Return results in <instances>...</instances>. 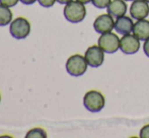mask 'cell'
<instances>
[{
	"mask_svg": "<svg viewBox=\"0 0 149 138\" xmlns=\"http://www.w3.org/2000/svg\"><path fill=\"white\" fill-rule=\"evenodd\" d=\"M36 1H37V0H20V2H22V4H24V5H31V4H33Z\"/></svg>",
	"mask_w": 149,
	"mask_h": 138,
	"instance_id": "ffe728a7",
	"label": "cell"
},
{
	"mask_svg": "<svg viewBox=\"0 0 149 138\" xmlns=\"http://www.w3.org/2000/svg\"><path fill=\"white\" fill-rule=\"evenodd\" d=\"M98 46L104 50V52L113 54L118 51L120 48V39L114 33H106L102 34L98 39Z\"/></svg>",
	"mask_w": 149,
	"mask_h": 138,
	"instance_id": "5b68a950",
	"label": "cell"
},
{
	"mask_svg": "<svg viewBox=\"0 0 149 138\" xmlns=\"http://www.w3.org/2000/svg\"><path fill=\"white\" fill-rule=\"evenodd\" d=\"M17 2H18V0H0V4L7 6V7L15 6L16 4H17Z\"/></svg>",
	"mask_w": 149,
	"mask_h": 138,
	"instance_id": "ac0fdd59",
	"label": "cell"
},
{
	"mask_svg": "<svg viewBox=\"0 0 149 138\" xmlns=\"http://www.w3.org/2000/svg\"><path fill=\"white\" fill-rule=\"evenodd\" d=\"M77 1L81 2V3H83V4H86V3H89L91 0H77Z\"/></svg>",
	"mask_w": 149,
	"mask_h": 138,
	"instance_id": "7402d4cb",
	"label": "cell"
},
{
	"mask_svg": "<svg viewBox=\"0 0 149 138\" xmlns=\"http://www.w3.org/2000/svg\"><path fill=\"white\" fill-rule=\"evenodd\" d=\"M134 28V24L132 22V20L128 16H120L116 20L115 22V30H116L117 33L121 35H127L130 34V33L133 31Z\"/></svg>",
	"mask_w": 149,
	"mask_h": 138,
	"instance_id": "30bf717a",
	"label": "cell"
},
{
	"mask_svg": "<svg viewBox=\"0 0 149 138\" xmlns=\"http://www.w3.org/2000/svg\"><path fill=\"white\" fill-rule=\"evenodd\" d=\"M144 1H146L147 3H149V0H144Z\"/></svg>",
	"mask_w": 149,
	"mask_h": 138,
	"instance_id": "603a6c76",
	"label": "cell"
},
{
	"mask_svg": "<svg viewBox=\"0 0 149 138\" xmlns=\"http://www.w3.org/2000/svg\"><path fill=\"white\" fill-rule=\"evenodd\" d=\"M108 13L112 16L120 17L125 15L127 11V4L125 3V0H113L108 5Z\"/></svg>",
	"mask_w": 149,
	"mask_h": 138,
	"instance_id": "7c38bea8",
	"label": "cell"
},
{
	"mask_svg": "<svg viewBox=\"0 0 149 138\" xmlns=\"http://www.w3.org/2000/svg\"><path fill=\"white\" fill-rule=\"evenodd\" d=\"M143 50H144V53H145V55L149 58V39H147L145 42H144Z\"/></svg>",
	"mask_w": 149,
	"mask_h": 138,
	"instance_id": "d6986e66",
	"label": "cell"
},
{
	"mask_svg": "<svg viewBox=\"0 0 149 138\" xmlns=\"http://www.w3.org/2000/svg\"><path fill=\"white\" fill-rule=\"evenodd\" d=\"M125 1H132V0H125Z\"/></svg>",
	"mask_w": 149,
	"mask_h": 138,
	"instance_id": "cb8c5ba5",
	"label": "cell"
},
{
	"mask_svg": "<svg viewBox=\"0 0 149 138\" xmlns=\"http://www.w3.org/2000/svg\"><path fill=\"white\" fill-rule=\"evenodd\" d=\"M120 49L125 54H135L140 49V40L135 35H124L120 40Z\"/></svg>",
	"mask_w": 149,
	"mask_h": 138,
	"instance_id": "52a82bcc",
	"label": "cell"
},
{
	"mask_svg": "<svg viewBox=\"0 0 149 138\" xmlns=\"http://www.w3.org/2000/svg\"><path fill=\"white\" fill-rule=\"evenodd\" d=\"M133 34L140 40L146 41L149 39V22L146 20H140L134 24Z\"/></svg>",
	"mask_w": 149,
	"mask_h": 138,
	"instance_id": "8fae6325",
	"label": "cell"
},
{
	"mask_svg": "<svg viewBox=\"0 0 149 138\" xmlns=\"http://www.w3.org/2000/svg\"><path fill=\"white\" fill-rule=\"evenodd\" d=\"M86 15V8L84 4L79 1H70L64 7V16L68 22L77 24L84 20Z\"/></svg>",
	"mask_w": 149,
	"mask_h": 138,
	"instance_id": "6da1fadb",
	"label": "cell"
},
{
	"mask_svg": "<svg viewBox=\"0 0 149 138\" xmlns=\"http://www.w3.org/2000/svg\"><path fill=\"white\" fill-rule=\"evenodd\" d=\"M91 2L95 7L102 9V8L108 7V5L110 4L111 0H91Z\"/></svg>",
	"mask_w": 149,
	"mask_h": 138,
	"instance_id": "9a60e30c",
	"label": "cell"
},
{
	"mask_svg": "<svg viewBox=\"0 0 149 138\" xmlns=\"http://www.w3.org/2000/svg\"><path fill=\"white\" fill-rule=\"evenodd\" d=\"M87 62L85 57L75 54L68 58L66 62V70L71 76H81L85 73L87 69Z\"/></svg>",
	"mask_w": 149,
	"mask_h": 138,
	"instance_id": "7a4b0ae2",
	"label": "cell"
},
{
	"mask_svg": "<svg viewBox=\"0 0 149 138\" xmlns=\"http://www.w3.org/2000/svg\"><path fill=\"white\" fill-rule=\"evenodd\" d=\"M139 136L141 138H149V124L142 127V129L140 130Z\"/></svg>",
	"mask_w": 149,
	"mask_h": 138,
	"instance_id": "2e32d148",
	"label": "cell"
},
{
	"mask_svg": "<svg viewBox=\"0 0 149 138\" xmlns=\"http://www.w3.org/2000/svg\"><path fill=\"white\" fill-rule=\"evenodd\" d=\"M38 1L43 7H51V6H53L55 4V2L57 0H38Z\"/></svg>",
	"mask_w": 149,
	"mask_h": 138,
	"instance_id": "e0dca14e",
	"label": "cell"
},
{
	"mask_svg": "<svg viewBox=\"0 0 149 138\" xmlns=\"http://www.w3.org/2000/svg\"><path fill=\"white\" fill-rule=\"evenodd\" d=\"M26 138H46L47 137V133L44 129L42 128H33L28 132L26 135Z\"/></svg>",
	"mask_w": 149,
	"mask_h": 138,
	"instance_id": "5bb4252c",
	"label": "cell"
},
{
	"mask_svg": "<svg viewBox=\"0 0 149 138\" xmlns=\"http://www.w3.org/2000/svg\"><path fill=\"white\" fill-rule=\"evenodd\" d=\"M70 1H72V0H57V2H58V3H60V4H67V3H69Z\"/></svg>",
	"mask_w": 149,
	"mask_h": 138,
	"instance_id": "44dd1931",
	"label": "cell"
},
{
	"mask_svg": "<svg viewBox=\"0 0 149 138\" xmlns=\"http://www.w3.org/2000/svg\"><path fill=\"white\" fill-rule=\"evenodd\" d=\"M9 32L14 39H26L31 34V24L24 17H17L11 22Z\"/></svg>",
	"mask_w": 149,
	"mask_h": 138,
	"instance_id": "277c9868",
	"label": "cell"
},
{
	"mask_svg": "<svg viewBox=\"0 0 149 138\" xmlns=\"http://www.w3.org/2000/svg\"><path fill=\"white\" fill-rule=\"evenodd\" d=\"M0 102H1V95H0Z\"/></svg>",
	"mask_w": 149,
	"mask_h": 138,
	"instance_id": "d4e9b609",
	"label": "cell"
},
{
	"mask_svg": "<svg viewBox=\"0 0 149 138\" xmlns=\"http://www.w3.org/2000/svg\"><path fill=\"white\" fill-rule=\"evenodd\" d=\"M84 57L90 67H100L104 60V50L100 46H91L86 50Z\"/></svg>",
	"mask_w": 149,
	"mask_h": 138,
	"instance_id": "8992f818",
	"label": "cell"
},
{
	"mask_svg": "<svg viewBox=\"0 0 149 138\" xmlns=\"http://www.w3.org/2000/svg\"><path fill=\"white\" fill-rule=\"evenodd\" d=\"M106 101L102 93L97 91H90L85 93L83 98V105L85 109L92 113L100 112L104 109Z\"/></svg>",
	"mask_w": 149,
	"mask_h": 138,
	"instance_id": "3957f363",
	"label": "cell"
},
{
	"mask_svg": "<svg viewBox=\"0 0 149 138\" xmlns=\"http://www.w3.org/2000/svg\"><path fill=\"white\" fill-rule=\"evenodd\" d=\"M93 28L98 34H106V33L112 32V30L115 28L114 18L110 13L102 14L95 18L93 22Z\"/></svg>",
	"mask_w": 149,
	"mask_h": 138,
	"instance_id": "ba28073f",
	"label": "cell"
},
{
	"mask_svg": "<svg viewBox=\"0 0 149 138\" xmlns=\"http://www.w3.org/2000/svg\"><path fill=\"white\" fill-rule=\"evenodd\" d=\"M149 3L144 0H134L130 7V14L134 20H144L149 14Z\"/></svg>",
	"mask_w": 149,
	"mask_h": 138,
	"instance_id": "9c48e42d",
	"label": "cell"
},
{
	"mask_svg": "<svg viewBox=\"0 0 149 138\" xmlns=\"http://www.w3.org/2000/svg\"><path fill=\"white\" fill-rule=\"evenodd\" d=\"M12 12L9 7L0 4V26H5L11 24Z\"/></svg>",
	"mask_w": 149,
	"mask_h": 138,
	"instance_id": "4fadbf2b",
	"label": "cell"
}]
</instances>
